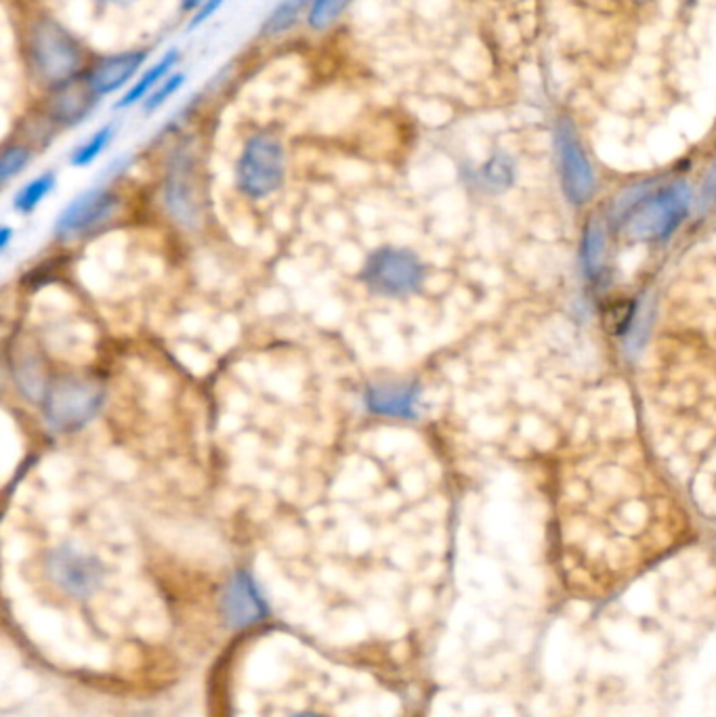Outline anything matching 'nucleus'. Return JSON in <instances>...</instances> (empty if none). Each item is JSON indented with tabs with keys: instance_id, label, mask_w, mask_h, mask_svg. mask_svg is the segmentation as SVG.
<instances>
[{
	"instance_id": "obj_28",
	"label": "nucleus",
	"mask_w": 716,
	"mask_h": 717,
	"mask_svg": "<svg viewBox=\"0 0 716 717\" xmlns=\"http://www.w3.org/2000/svg\"><path fill=\"white\" fill-rule=\"evenodd\" d=\"M206 0H181V9L183 11H193V9H198V7H202Z\"/></svg>"
},
{
	"instance_id": "obj_1",
	"label": "nucleus",
	"mask_w": 716,
	"mask_h": 717,
	"mask_svg": "<svg viewBox=\"0 0 716 717\" xmlns=\"http://www.w3.org/2000/svg\"><path fill=\"white\" fill-rule=\"evenodd\" d=\"M106 403L99 380L84 375H59L51 380L43 401L45 422L61 434H74L91 425Z\"/></svg>"
},
{
	"instance_id": "obj_27",
	"label": "nucleus",
	"mask_w": 716,
	"mask_h": 717,
	"mask_svg": "<svg viewBox=\"0 0 716 717\" xmlns=\"http://www.w3.org/2000/svg\"><path fill=\"white\" fill-rule=\"evenodd\" d=\"M13 227L11 225H2L0 227V252H7V248L11 246V239H13Z\"/></svg>"
},
{
	"instance_id": "obj_30",
	"label": "nucleus",
	"mask_w": 716,
	"mask_h": 717,
	"mask_svg": "<svg viewBox=\"0 0 716 717\" xmlns=\"http://www.w3.org/2000/svg\"><path fill=\"white\" fill-rule=\"evenodd\" d=\"M297 717H320V716H313V714H303V716H297Z\"/></svg>"
},
{
	"instance_id": "obj_6",
	"label": "nucleus",
	"mask_w": 716,
	"mask_h": 717,
	"mask_svg": "<svg viewBox=\"0 0 716 717\" xmlns=\"http://www.w3.org/2000/svg\"><path fill=\"white\" fill-rule=\"evenodd\" d=\"M286 177V154L276 134L256 133L249 136L236 162V186L249 200H265L274 195Z\"/></svg>"
},
{
	"instance_id": "obj_10",
	"label": "nucleus",
	"mask_w": 716,
	"mask_h": 717,
	"mask_svg": "<svg viewBox=\"0 0 716 717\" xmlns=\"http://www.w3.org/2000/svg\"><path fill=\"white\" fill-rule=\"evenodd\" d=\"M557 156H559V172L561 187L572 204H584L595 189V175L590 162L586 158L576 129L561 120L557 127Z\"/></svg>"
},
{
	"instance_id": "obj_23",
	"label": "nucleus",
	"mask_w": 716,
	"mask_h": 717,
	"mask_svg": "<svg viewBox=\"0 0 716 717\" xmlns=\"http://www.w3.org/2000/svg\"><path fill=\"white\" fill-rule=\"evenodd\" d=\"M299 9H301V2L299 0H284V2H279L276 9L270 13V17H267V22L263 26V34L274 36V34L286 32L288 27L297 22Z\"/></svg>"
},
{
	"instance_id": "obj_24",
	"label": "nucleus",
	"mask_w": 716,
	"mask_h": 717,
	"mask_svg": "<svg viewBox=\"0 0 716 717\" xmlns=\"http://www.w3.org/2000/svg\"><path fill=\"white\" fill-rule=\"evenodd\" d=\"M183 80H186L183 74H172V76L163 80V82L154 88V93L145 99V111H154V109H158L163 104H166V99L172 97V95L181 88Z\"/></svg>"
},
{
	"instance_id": "obj_15",
	"label": "nucleus",
	"mask_w": 716,
	"mask_h": 717,
	"mask_svg": "<svg viewBox=\"0 0 716 717\" xmlns=\"http://www.w3.org/2000/svg\"><path fill=\"white\" fill-rule=\"evenodd\" d=\"M177 61H179V51L177 49H172V51H168V53L163 55V59L160 61H156L152 68H147V72L141 76V79L124 93V97L116 104V107L118 109H124V107H131L135 106L138 101H143V99H147L152 93H154V88L163 82V80L168 79V72L177 65Z\"/></svg>"
},
{
	"instance_id": "obj_5",
	"label": "nucleus",
	"mask_w": 716,
	"mask_h": 717,
	"mask_svg": "<svg viewBox=\"0 0 716 717\" xmlns=\"http://www.w3.org/2000/svg\"><path fill=\"white\" fill-rule=\"evenodd\" d=\"M691 206V189L677 181L649 191L626 218V236L633 241L668 239L683 223Z\"/></svg>"
},
{
	"instance_id": "obj_18",
	"label": "nucleus",
	"mask_w": 716,
	"mask_h": 717,
	"mask_svg": "<svg viewBox=\"0 0 716 717\" xmlns=\"http://www.w3.org/2000/svg\"><path fill=\"white\" fill-rule=\"evenodd\" d=\"M639 315V307L631 298L613 300L604 311V325L611 336H629Z\"/></svg>"
},
{
	"instance_id": "obj_4",
	"label": "nucleus",
	"mask_w": 716,
	"mask_h": 717,
	"mask_svg": "<svg viewBox=\"0 0 716 717\" xmlns=\"http://www.w3.org/2000/svg\"><path fill=\"white\" fill-rule=\"evenodd\" d=\"M163 200L168 216L181 229H198L204 213L202 198V177L200 162L193 152L192 143L179 145L166 164Z\"/></svg>"
},
{
	"instance_id": "obj_11",
	"label": "nucleus",
	"mask_w": 716,
	"mask_h": 717,
	"mask_svg": "<svg viewBox=\"0 0 716 717\" xmlns=\"http://www.w3.org/2000/svg\"><path fill=\"white\" fill-rule=\"evenodd\" d=\"M225 617L231 628H249L267 617V605L249 571H238L225 589Z\"/></svg>"
},
{
	"instance_id": "obj_13",
	"label": "nucleus",
	"mask_w": 716,
	"mask_h": 717,
	"mask_svg": "<svg viewBox=\"0 0 716 717\" xmlns=\"http://www.w3.org/2000/svg\"><path fill=\"white\" fill-rule=\"evenodd\" d=\"M97 99L99 97L93 93L86 80H72L53 91V99L49 104V118L61 127H74L83 122Z\"/></svg>"
},
{
	"instance_id": "obj_22",
	"label": "nucleus",
	"mask_w": 716,
	"mask_h": 717,
	"mask_svg": "<svg viewBox=\"0 0 716 717\" xmlns=\"http://www.w3.org/2000/svg\"><path fill=\"white\" fill-rule=\"evenodd\" d=\"M29 159H32V152L26 145H20V143L7 145L2 152V159H0V183L7 186L15 177H20L28 168Z\"/></svg>"
},
{
	"instance_id": "obj_12",
	"label": "nucleus",
	"mask_w": 716,
	"mask_h": 717,
	"mask_svg": "<svg viewBox=\"0 0 716 717\" xmlns=\"http://www.w3.org/2000/svg\"><path fill=\"white\" fill-rule=\"evenodd\" d=\"M145 51H124V53L108 55L104 57L86 76L88 86L97 97H106L116 93L118 88L127 86L145 63Z\"/></svg>"
},
{
	"instance_id": "obj_9",
	"label": "nucleus",
	"mask_w": 716,
	"mask_h": 717,
	"mask_svg": "<svg viewBox=\"0 0 716 717\" xmlns=\"http://www.w3.org/2000/svg\"><path fill=\"white\" fill-rule=\"evenodd\" d=\"M361 405L370 416L414 422L422 411V386L414 380L370 382L361 393Z\"/></svg>"
},
{
	"instance_id": "obj_2",
	"label": "nucleus",
	"mask_w": 716,
	"mask_h": 717,
	"mask_svg": "<svg viewBox=\"0 0 716 717\" xmlns=\"http://www.w3.org/2000/svg\"><path fill=\"white\" fill-rule=\"evenodd\" d=\"M427 279V266L410 248L381 246L372 250L359 268V282L372 296L408 298L418 294Z\"/></svg>"
},
{
	"instance_id": "obj_21",
	"label": "nucleus",
	"mask_w": 716,
	"mask_h": 717,
	"mask_svg": "<svg viewBox=\"0 0 716 717\" xmlns=\"http://www.w3.org/2000/svg\"><path fill=\"white\" fill-rule=\"evenodd\" d=\"M513 179H515L513 164H511V159L506 158V156H494V158L490 159L481 168V172H479L481 186L490 189V191H504V189H509V187L513 186Z\"/></svg>"
},
{
	"instance_id": "obj_17",
	"label": "nucleus",
	"mask_w": 716,
	"mask_h": 717,
	"mask_svg": "<svg viewBox=\"0 0 716 717\" xmlns=\"http://www.w3.org/2000/svg\"><path fill=\"white\" fill-rule=\"evenodd\" d=\"M604 259H606V231L599 220H593L588 223L582 241V266L586 277L590 279L599 277L604 268Z\"/></svg>"
},
{
	"instance_id": "obj_3",
	"label": "nucleus",
	"mask_w": 716,
	"mask_h": 717,
	"mask_svg": "<svg viewBox=\"0 0 716 717\" xmlns=\"http://www.w3.org/2000/svg\"><path fill=\"white\" fill-rule=\"evenodd\" d=\"M29 57L36 79L53 91L79 79L83 70V49L79 40L51 17H43L32 29Z\"/></svg>"
},
{
	"instance_id": "obj_16",
	"label": "nucleus",
	"mask_w": 716,
	"mask_h": 717,
	"mask_svg": "<svg viewBox=\"0 0 716 717\" xmlns=\"http://www.w3.org/2000/svg\"><path fill=\"white\" fill-rule=\"evenodd\" d=\"M56 186L57 175L53 170H47V172L38 175L36 179L28 181L13 195L15 213L24 214V216L34 213L53 193Z\"/></svg>"
},
{
	"instance_id": "obj_19",
	"label": "nucleus",
	"mask_w": 716,
	"mask_h": 717,
	"mask_svg": "<svg viewBox=\"0 0 716 717\" xmlns=\"http://www.w3.org/2000/svg\"><path fill=\"white\" fill-rule=\"evenodd\" d=\"M114 124H106V127H102L99 131H95V133L91 134L86 141H84L83 145H79L76 150H74V154H72V158H70V162H72V166H76V168H84V166H91L95 159L99 158L106 150H108V145L111 143V139H114Z\"/></svg>"
},
{
	"instance_id": "obj_14",
	"label": "nucleus",
	"mask_w": 716,
	"mask_h": 717,
	"mask_svg": "<svg viewBox=\"0 0 716 717\" xmlns=\"http://www.w3.org/2000/svg\"><path fill=\"white\" fill-rule=\"evenodd\" d=\"M13 380L15 386L20 389L22 397L28 398L29 403H38L43 405V401L47 397L51 378L45 372L43 363L38 357L34 355H20V359L13 361Z\"/></svg>"
},
{
	"instance_id": "obj_31",
	"label": "nucleus",
	"mask_w": 716,
	"mask_h": 717,
	"mask_svg": "<svg viewBox=\"0 0 716 717\" xmlns=\"http://www.w3.org/2000/svg\"><path fill=\"white\" fill-rule=\"evenodd\" d=\"M299 2H301V4H303L305 0H299Z\"/></svg>"
},
{
	"instance_id": "obj_8",
	"label": "nucleus",
	"mask_w": 716,
	"mask_h": 717,
	"mask_svg": "<svg viewBox=\"0 0 716 717\" xmlns=\"http://www.w3.org/2000/svg\"><path fill=\"white\" fill-rule=\"evenodd\" d=\"M47 573L51 582L72 598H88L104 582V564L93 554L74 546L56 548L47 558Z\"/></svg>"
},
{
	"instance_id": "obj_7",
	"label": "nucleus",
	"mask_w": 716,
	"mask_h": 717,
	"mask_svg": "<svg viewBox=\"0 0 716 717\" xmlns=\"http://www.w3.org/2000/svg\"><path fill=\"white\" fill-rule=\"evenodd\" d=\"M118 195L110 187H95L76 195L57 216L53 236L59 241L88 238L106 227L118 213Z\"/></svg>"
},
{
	"instance_id": "obj_26",
	"label": "nucleus",
	"mask_w": 716,
	"mask_h": 717,
	"mask_svg": "<svg viewBox=\"0 0 716 717\" xmlns=\"http://www.w3.org/2000/svg\"><path fill=\"white\" fill-rule=\"evenodd\" d=\"M225 2H227V0H206V2L198 9V13L193 15L192 24H190V26H200V24H204L206 20H211Z\"/></svg>"
},
{
	"instance_id": "obj_29",
	"label": "nucleus",
	"mask_w": 716,
	"mask_h": 717,
	"mask_svg": "<svg viewBox=\"0 0 716 717\" xmlns=\"http://www.w3.org/2000/svg\"><path fill=\"white\" fill-rule=\"evenodd\" d=\"M102 4H118V7H129V4H133L135 0H99Z\"/></svg>"
},
{
	"instance_id": "obj_25",
	"label": "nucleus",
	"mask_w": 716,
	"mask_h": 717,
	"mask_svg": "<svg viewBox=\"0 0 716 717\" xmlns=\"http://www.w3.org/2000/svg\"><path fill=\"white\" fill-rule=\"evenodd\" d=\"M716 202V162L715 166L711 168L708 177H706V183L702 187V193H700V206L702 211H708L713 204Z\"/></svg>"
},
{
	"instance_id": "obj_20",
	"label": "nucleus",
	"mask_w": 716,
	"mask_h": 717,
	"mask_svg": "<svg viewBox=\"0 0 716 717\" xmlns=\"http://www.w3.org/2000/svg\"><path fill=\"white\" fill-rule=\"evenodd\" d=\"M349 2L351 0H311L307 24L315 32L331 27L345 13Z\"/></svg>"
}]
</instances>
